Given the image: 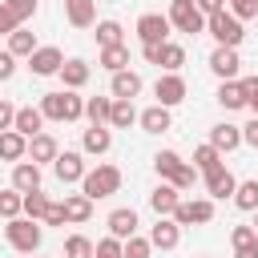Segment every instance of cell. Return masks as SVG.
Instances as JSON below:
<instances>
[{"instance_id": "obj_23", "label": "cell", "mask_w": 258, "mask_h": 258, "mask_svg": "<svg viewBox=\"0 0 258 258\" xmlns=\"http://www.w3.org/2000/svg\"><path fill=\"white\" fill-rule=\"evenodd\" d=\"M81 145H85V153H109V145H113V133L105 129V125H89L85 129V137H81Z\"/></svg>"}, {"instance_id": "obj_5", "label": "cell", "mask_w": 258, "mask_h": 258, "mask_svg": "<svg viewBox=\"0 0 258 258\" xmlns=\"http://www.w3.org/2000/svg\"><path fill=\"white\" fill-rule=\"evenodd\" d=\"M4 234H8V246L20 250V254H36V246H40V238H44L32 218H12V222L4 226Z\"/></svg>"}, {"instance_id": "obj_49", "label": "cell", "mask_w": 258, "mask_h": 258, "mask_svg": "<svg viewBox=\"0 0 258 258\" xmlns=\"http://www.w3.org/2000/svg\"><path fill=\"white\" fill-rule=\"evenodd\" d=\"M12 73H16V56L12 52H0V81H8Z\"/></svg>"}, {"instance_id": "obj_32", "label": "cell", "mask_w": 258, "mask_h": 258, "mask_svg": "<svg viewBox=\"0 0 258 258\" xmlns=\"http://www.w3.org/2000/svg\"><path fill=\"white\" fill-rule=\"evenodd\" d=\"M20 214H24V194H20V189H4V194H0V218L12 222V218H20Z\"/></svg>"}, {"instance_id": "obj_24", "label": "cell", "mask_w": 258, "mask_h": 258, "mask_svg": "<svg viewBox=\"0 0 258 258\" xmlns=\"http://www.w3.org/2000/svg\"><path fill=\"white\" fill-rule=\"evenodd\" d=\"M24 153H28V137H20L16 129L0 133V157H4V161H20Z\"/></svg>"}, {"instance_id": "obj_42", "label": "cell", "mask_w": 258, "mask_h": 258, "mask_svg": "<svg viewBox=\"0 0 258 258\" xmlns=\"http://www.w3.org/2000/svg\"><path fill=\"white\" fill-rule=\"evenodd\" d=\"M4 8H8V12L20 20V24H24V20L36 12V0H4Z\"/></svg>"}, {"instance_id": "obj_19", "label": "cell", "mask_w": 258, "mask_h": 258, "mask_svg": "<svg viewBox=\"0 0 258 258\" xmlns=\"http://www.w3.org/2000/svg\"><path fill=\"white\" fill-rule=\"evenodd\" d=\"M206 189H210V198H234L238 181H234V173H230L226 165H218V169L206 173Z\"/></svg>"}, {"instance_id": "obj_54", "label": "cell", "mask_w": 258, "mask_h": 258, "mask_svg": "<svg viewBox=\"0 0 258 258\" xmlns=\"http://www.w3.org/2000/svg\"><path fill=\"white\" fill-rule=\"evenodd\" d=\"M254 230H258V218H254Z\"/></svg>"}, {"instance_id": "obj_9", "label": "cell", "mask_w": 258, "mask_h": 258, "mask_svg": "<svg viewBox=\"0 0 258 258\" xmlns=\"http://www.w3.org/2000/svg\"><path fill=\"white\" fill-rule=\"evenodd\" d=\"M28 69H32L36 77H52V73L64 69V52L52 48V44H44V48H36V52L28 56Z\"/></svg>"}, {"instance_id": "obj_47", "label": "cell", "mask_w": 258, "mask_h": 258, "mask_svg": "<svg viewBox=\"0 0 258 258\" xmlns=\"http://www.w3.org/2000/svg\"><path fill=\"white\" fill-rule=\"evenodd\" d=\"M16 28H24V24H20V20H16V16H12V12L0 4V32H8V36H12Z\"/></svg>"}, {"instance_id": "obj_45", "label": "cell", "mask_w": 258, "mask_h": 258, "mask_svg": "<svg viewBox=\"0 0 258 258\" xmlns=\"http://www.w3.org/2000/svg\"><path fill=\"white\" fill-rule=\"evenodd\" d=\"M242 93H246V109H254L258 117V77H242Z\"/></svg>"}, {"instance_id": "obj_44", "label": "cell", "mask_w": 258, "mask_h": 258, "mask_svg": "<svg viewBox=\"0 0 258 258\" xmlns=\"http://www.w3.org/2000/svg\"><path fill=\"white\" fill-rule=\"evenodd\" d=\"M64 222H69L64 202H48V210H44V226H64Z\"/></svg>"}, {"instance_id": "obj_34", "label": "cell", "mask_w": 258, "mask_h": 258, "mask_svg": "<svg viewBox=\"0 0 258 258\" xmlns=\"http://www.w3.org/2000/svg\"><path fill=\"white\" fill-rule=\"evenodd\" d=\"M101 64H105L109 73H121V69L129 64V48H125V44H113V48H101Z\"/></svg>"}, {"instance_id": "obj_11", "label": "cell", "mask_w": 258, "mask_h": 258, "mask_svg": "<svg viewBox=\"0 0 258 258\" xmlns=\"http://www.w3.org/2000/svg\"><path fill=\"white\" fill-rule=\"evenodd\" d=\"M52 173H56V177L69 185V181H85V173H89V169H85V157H81V153L64 149V153L52 161Z\"/></svg>"}, {"instance_id": "obj_22", "label": "cell", "mask_w": 258, "mask_h": 258, "mask_svg": "<svg viewBox=\"0 0 258 258\" xmlns=\"http://www.w3.org/2000/svg\"><path fill=\"white\" fill-rule=\"evenodd\" d=\"M28 157L40 165V161H56L60 157V149H56V137L52 133H36L32 141H28Z\"/></svg>"}, {"instance_id": "obj_33", "label": "cell", "mask_w": 258, "mask_h": 258, "mask_svg": "<svg viewBox=\"0 0 258 258\" xmlns=\"http://www.w3.org/2000/svg\"><path fill=\"white\" fill-rule=\"evenodd\" d=\"M121 32H125V28H121L117 20H101V24H97V44H101V48L125 44V40H121Z\"/></svg>"}, {"instance_id": "obj_12", "label": "cell", "mask_w": 258, "mask_h": 258, "mask_svg": "<svg viewBox=\"0 0 258 258\" xmlns=\"http://www.w3.org/2000/svg\"><path fill=\"white\" fill-rule=\"evenodd\" d=\"M149 206H153V214H157V218H173V214H177V206H181V189L165 181V185H157V189L149 194Z\"/></svg>"}, {"instance_id": "obj_25", "label": "cell", "mask_w": 258, "mask_h": 258, "mask_svg": "<svg viewBox=\"0 0 258 258\" xmlns=\"http://www.w3.org/2000/svg\"><path fill=\"white\" fill-rule=\"evenodd\" d=\"M60 77H64V89H81L85 81H89V64L81 60V56H73V60H64V69H60Z\"/></svg>"}, {"instance_id": "obj_41", "label": "cell", "mask_w": 258, "mask_h": 258, "mask_svg": "<svg viewBox=\"0 0 258 258\" xmlns=\"http://www.w3.org/2000/svg\"><path fill=\"white\" fill-rule=\"evenodd\" d=\"M149 250H153L149 238H137V234H133V238L125 242V258H149Z\"/></svg>"}, {"instance_id": "obj_4", "label": "cell", "mask_w": 258, "mask_h": 258, "mask_svg": "<svg viewBox=\"0 0 258 258\" xmlns=\"http://www.w3.org/2000/svg\"><path fill=\"white\" fill-rule=\"evenodd\" d=\"M206 32L218 40V48H238L242 36H246V32H242V20H238L234 12H226V8L214 12V16H206Z\"/></svg>"}, {"instance_id": "obj_50", "label": "cell", "mask_w": 258, "mask_h": 258, "mask_svg": "<svg viewBox=\"0 0 258 258\" xmlns=\"http://www.w3.org/2000/svg\"><path fill=\"white\" fill-rule=\"evenodd\" d=\"M242 141H246L250 149H258V117H254L250 125H242Z\"/></svg>"}, {"instance_id": "obj_52", "label": "cell", "mask_w": 258, "mask_h": 258, "mask_svg": "<svg viewBox=\"0 0 258 258\" xmlns=\"http://www.w3.org/2000/svg\"><path fill=\"white\" fill-rule=\"evenodd\" d=\"M141 52H145L149 64H161V44H141Z\"/></svg>"}, {"instance_id": "obj_27", "label": "cell", "mask_w": 258, "mask_h": 258, "mask_svg": "<svg viewBox=\"0 0 258 258\" xmlns=\"http://www.w3.org/2000/svg\"><path fill=\"white\" fill-rule=\"evenodd\" d=\"M137 117H141V113L133 109V101H113V109H109V125H113V129H129Z\"/></svg>"}, {"instance_id": "obj_51", "label": "cell", "mask_w": 258, "mask_h": 258, "mask_svg": "<svg viewBox=\"0 0 258 258\" xmlns=\"http://www.w3.org/2000/svg\"><path fill=\"white\" fill-rule=\"evenodd\" d=\"M198 8H202V16H214V12H222V4L226 0H194Z\"/></svg>"}, {"instance_id": "obj_38", "label": "cell", "mask_w": 258, "mask_h": 258, "mask_svg": "<svg viewBox=\"0 0 258 258\" xmlns=\"http://www.w3.org/2000/svg\"><path fill=\"white\" fill-rule=\"evenodd\" d=\"M93 250H97V246H93L85 234H73V238L64 242V258H93Z\"/></svg>"}, {"instance_id": "obj_15", "label": "cell", "mask_w": 258, "mask_h": 258, "mask_svg": "<svg viewBox=\"0 0 258 258\" xmlns=\"http://www.w3.org/2000/svg\"><path fill=\"white\" fill-rule=\"evenodd\" d=\"M12 189H20V194L40 189V165L36 161H16L12 165Z\"/></svg>"}, {"instance_id": "obj_18", "label": "cell", "mask_w": 258, "mask_h": 258, "mask_svg": "<svg viewBox=\"0 0 258 258\" xmlns=\"http://www.w3.org/2000/svg\"><path fill=\"white\" fill-rule=\"evenodd\" d=\"M40 125H44V113H40V109H32V105L16 109V121H12V129H16L20 137H28V141H32L36 133H44Z\"/></svg>"}, {"instance_id": "obj_28", "label": "cell", "mask_w": 258, "mask_h": 258, "mask_svg": "<svg viewBox=\"0 0 258 258\" xmlns=\"http://www.w3.org/2000/svg\"><path fill=\"white\" fill-rule=\"evenodd\" d=\"M64 214H69V222H89L93 218V202L85 194H69L64 198Z\"/></svg>"}, {"instance_id": "obj_8", "label": "cell", "mask_w": 258, "mask_h": 258, "mask_svg": "<svg viewBox=\"0 0 258 258\" xmlns=\"http://www.w3.org/2000/svg\"><path fill=\"white\" fill-rule=\"evenodd\" d=\"M137 36H141V44H165L169 40V16H161V12L137 16Z\"/></svg>"}, {"instance_id": "obj_20", "label": "cell", "mask_w": 258, "mask_h": 258, "mask_svg": "<svg viewBox=\"0 0 258 258\" xmlns=\"http://www.w3.org/2000/svg\"><path fill=\"white\" fill-rule=\"evenodd\" d=\"M64 16L73 28H89L97 20V0H64Z\"/></svg>"}, {"instance_id": "obj_43", "label": "cell", "mask_w": 258, "mask_h": 258, "mask_svg": "<svg viewBox=\"0 0 258 258\" xmlns=\"http://www.w3.org/2000/svg\"><path fill=\"white\" fill-rule=\"evenodd\" d=\"M230 12L238 20H254L258 16V0H230Z\"/></svg>"}, {"instance_id": "obj_13", "label": "cell", "mask_w": 258, "mask_h": 258, "mask_svg": "<svg viewBox=\"0 0 258 258\" xmlns=\"http://www.w3.org/2000/svg\"><path fill=\"white\" fill-rule=\"evenodd\" d=\"M133 234H137V214H133L129 206L113 210V214H109V238H117V242H129Z\"/></svg>"}, {"instance_id": "obj_30", "label": "cell", "mask_w": 258, "mask_h": 258, "mask_svg": "<svg viewBox=\"0 0 258 258\" xmlns=\"http://www.w3.org/2000/svg\"><path fill=\"white\" fill-rule=\"evenodd\" d=\"M218 101L226 109H246V93H242V81H222L218 89Z\"/></svg>"}, {"instance_id": "obj_40", "label": "cell", "mask_w": 258, "mask_h": 258, "mask_svg": "<svg viewBox=\"0 0 258 258\" xmlns=\"http://www.w3.org/2000/svg\"><path fill=\"white\" fill-rule=\"evenodd\" d=\"M93 258H125V242H117V238H101L97 250H93Z\"/></svg>"}, {"instance_id": "obj_26", "label": "cell", "mask_w": 258, "mask_h": 258, "mask_svg": "<svg viewBox=\"0 0 258 258\" xmlns=\"http://www.w3.org/2000/svg\"><path fill=\"white\" fill-rule=\"evenodd\" d=\"M137 121H141L145 133H165V129H169V109H165V105H153V109H145Z\"/></svg>"}, {"instance_id": "obj_10", "label": "cell", "mask_w": 258, "mask_h": 258, "mask_svg": "<svg viewBox=\"0 0 258 258\" xmlns=\"http://www.w3.org/2000/svg\"><path fill=\"white\" fill-rule=\"evenodd\" d=\"M153 93H157V105L173 109V105H181V101H185V81H181L177 73H165V77H157Z\"/></svg>"}, {"instance_id": "obj_17", "label": "cell", "mask_w": 258, "mask_h": 258, "mask_svg": "<svg viewBox=\"0 0 258 258\" xmlns=\"http://www.w3.org/2000/svg\"><path fill=\"white\" fill-rule=\"evenodd\" d=\"M238 64H242V60H238V48H214V52H210V69H214L222 81H234V77H238Z\"/></svg>"}, {"instance_id": "obj_39", "label": "cell", "mask_w": 258, "mask_h": 258, "mask_svg": "<svg viewBox=\"0 0 258 258\" xmlns=\"http://www.w3.org/2000/svg\"><path fill=\"white\" fill-rule=\"evenodd\" d=\"M44 210H48V198L40 194V189H32V194H24V218H44Z\"/></svg>"}, {"instance_id": "obj_46", "label": "cell", "mask_w": 258, "mask_h": 258, "mask_svg": "<svg viewBox=\"0 0 258 258\" xmlns=\"http://www.w3.org/2000/svg\"><path fill=\"white\" fill-rule=\"evenodd\" d=\"M230 242H234V246H246V242H258V230H254V226H234V234H230Z\"/></svg>"}, {"instance_id": "obj_14", "label": "cell", "mask_w": 258, "mask_h": 258, "mask_svg": "<svg viewBox=\"0 0 258 258\" xmlns=\"http://www.w3.org/2000/svg\"><path fill=\"white\" fill-rule=\"evenodd\" d=\"M109 93H113V101H133V97L141 93V77H137V73H129V69H121V73H113Z\"/></svg>"}, {"instance_id": "obj_35", "label": "cell", "mask_w": 258, "mask_h": 258, "mask_svg": "<svg viewBox=\"0 0 258 258\" xmlns=\"http://www.w3.org/2000/svg\"><path fill=\"white\" fill-rule=\"evenodd\" d=\"M109 109H113L109 97H89V101H85V117H89L93 125H105V121H109Z\"/></svg>"}, {"instance_id": "obj_31", "label": "cell", "mask_w": 258, "mask_h": 258, "mask_svg": "<svg viewBox=\"0 0 258 258\" xmlns=\"http://www.w3.org/2000/svg\"><path fill=\"white\" fill-rule=\"evenodd\" d=\"M222 165V153L214 149V145H198L194 149V169L198 173H210V169H218Z\"/></svg>"}, {"instance_id": "obj_56", "label": "cell", "mask_w": 258, "mask_h": 258, "mask_svg": "<svg viewBox=\"0 0 258 258\" xmlns=\"http://www.w3.org/2000/svg\"><path fill=\"white\" fill-rule=\"evenodd\" d=\"M28 258H32V254H28Z\"/></svg>"}, {"instance_id": "obj_55", "label": "cell", "mask_w": 258, "mask_h": 258, "mask_svg": "<svg viewBox=\"0 0 258 258\" xmlns=\"http://www.w3.org/2000/svg\"><path fill=\"white\" fill-rule=\"evenodd\" d=\"M0 4H4V0H0Z\"/></svg>"}, {"instance_id": "obj_36", "label": "cell", "mask_w": 258, "mask_h": 258, "mask_svg": "<svg viewBox=\"0 0 258 258\" xmlns=\"http://www.w3.org/2000/svg\"><path fill=\"white\" fill-rule=\"evenodd\" d=\"M234 206H238V210H258V181H238Z\"/></svg>"}, {"instance_id": "obj_3", "label": "cell", "mask_w": 258, "mask_h": 258, "mask_svg": "<svg viewBox=\"0 0 258 258\" xmlns=\"http://www.w3.org/2000/svg\"><path fill=\"white\" fill-rule=\"evenodd\" d=\"M117 189H121V169H117V165H97V169H89L85 181H81V194H85L89 202L113 198Z\"/></svg>"}, {"instance_id": "obj_6", "label": "cell", "mask_w": 258, "mask_h": 258, "mask_svg": "<svg viewBox=\"0 0 258 258\" xmlns=\"http://www.w3.org/2000/svg\"><path fill=\"white\" fill-rule=\"evenodd\" d=\"M169 24L177 32H189V36L206 32V16H202V8L194 0H169Z\"/></svg>"}, {"instance_id": "obj_37", "label": "cell", "mask_w": 258, "mask_h": 258, "mask_svg": "<svg viewBox=\"0 0 258 258\" xmlns=\"http://www.w3.org/2000/svg\"><path fill=\"white\" fill-rule=\"evenodd\" d=\"M181 64H185V48L165 40V44H161V69H165V73H177Z\"/></svg>"}, {"instance_id": "obj_7", "label": "cell", "mask_w": 258, "mask_h": 258, "mask_svg": "<svg viewBox=\"0 0 258 258\" xmlns=\"http://www.w3.org/2000/svg\"><path fill=\"white\" fill-rule=\"evenodd\" d=\"M177 226H206L214 222V198H194V202H181L177 214H173Z\"/></svg>"}, {"instance_id": "obj_48", "label": "cell", "mask_w": 258, "mask_h": 258, "mask_svg": "<svg viewBox=\"0 0 258 258\" xmlns=\"http://www.w3.org/2000/svg\"><path fill=\"white\" fill-rule=\"evenodd\" d=\"M12 121H16V109H12L8 101H0V133H8V129H12Z\"/></svg>"}, {"instance_id": "obj_2", "label": "cell", "mask_w": 258, "mask_h": 258, "mask_svg": "<svg viewBox=\"0 0 258 258\" xmlns=\"http://www.w3.org/2000/svg\"><path fill=\"white\" fill-rule=\"evenodd\" d=\"M153 169H157L169 185H177V189H194V181H198V169H194V165H185L173 149H161V153L153 157Z\"/></svg>"}, {"instance_id": "obj_1", "label": "cell", "mask_w": 258, "mask_h": 258, "mask_svg": "<svg viewBox=\"0 0 258 258\" xmlns=\"http://www.w3.org/2000/svg\"><path fill=\"white\" fill-rule=\"evenodd\" d=\"M40 113H44L48 121H81V117H85V101H81L73 89L44 93V97H40Z\"/></svg>"}, {"instance_id": "obj_29", "label": "cell", "mask_w": 258, "mask_h": 258, "mask_svg": "<svg viewBox=\"0 0 258 258\" xmlns=\"http://www.w3.org/2000/svg\"><path fill=\"white\" fill-rule=\"evenodd\" d=\"M8 52H12V56H32V52H36V36H32L28 28H16V32L8 36Z\"/></svg>"}, {"instance_id": "obj_53", "label": "cell", "mask_w": 258, "mask_h": 258, "mask_svg": "<svg viewBox=\"0 0 258 258\" xmlns=\"http://www.w3.org/2000/svg\"><path fill=\"white\" fill-rule=\"evenodd\" d=\"M234 258H258V242H246V246H234Z\"/></svg>"}, {"instance_id": "obj_21", "label": "cell", "mask_w": 258, "mask_h": 258, "mask_svg": "<svg viewBox=\"0 0 258 258\" xmlns=\"http://www.w3.org/2000/svg\"><path fill=\"white\" fill-rule=\"evenodd\" d=\"M210 145H214L218 153H230V149L242 145V129H238V125H214V129H210Z\"/></svg>"}, {"instance_id": "obj_16", "label": "cell", "mask_w": 258, "mask_h": 258, "mask_svg": "<svg viewBox=\"0 0 258 258\" xmlns=\"http://www.w3.org/2000/svg\"><path fill=\"white\" fill-rule=\"evenodd\" d=\"M149 242H153L157 250H173V246L181 242V226H177L173 218H157V226L149 230Z\"/></svg>"}]
</instances>
